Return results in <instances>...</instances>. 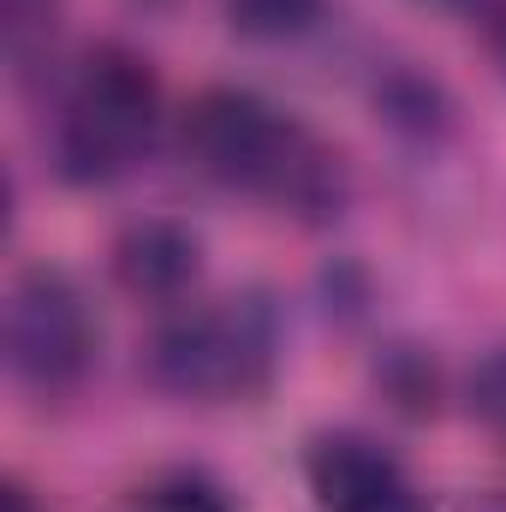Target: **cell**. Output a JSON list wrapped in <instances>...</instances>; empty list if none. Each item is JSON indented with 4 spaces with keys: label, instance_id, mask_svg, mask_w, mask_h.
<instances>
[{
    "label": "cell",
    "instance_id": "6da1fadb",
    "mask_svg": "<svg viewBox=\"0 0 506 512\" xmlns=\"http://www.w3.org/2000/svg\"><path fill=\"white\" fill-rule=\"evenodd\" d=\"M185 155L233 191H262L298 209L334 203V155L251 90H203L185 114Z\"/></svg>",
    "mask_w": 506,
    "mask_h": 512
},
{
    "label": "cell",
    "instance_id": "7a4b0ae2",
    "mask_svg": "<svg viewBox=\"0 0 506 512\" xmlns=\"http://www.w3.org/2000/svg\"><path fill=\"white\" fill-rule=\"evenodd\" d=\"M155 114H161V90L137 54H126V48L90 54V66L78 72V84L66 96V114H60L66 179L108 185V179L131 173L155 143Z\"/></svg>",
    "mask_w": 506,
    "mask_h": 512
},
{
    "label": "cell",
    "instance_id": "3957f363",
    "mask_svg": "<svg viewBox=\"0 0 506 512\" xmlns=\"http://www.w3.org/2000/svg\"><path fill=\"white\" fill-rule=\"evenodd\" d=\"M149 376L179 399H233L268 376V328L256 310L215 304L161 322L149 340Z\"/></svg>",
    "mask_w": 506,
    "mask_h": 512
},
{
    "label": "cell",
    "instance_id": "277c9868",
    "mask_svg": "<svg viewBox=\"0 0 506 512\" xmlns=\"http://www.w3.org/2000/svg\"><path fill=\"white\" fill-rule=\"evenodd\" d=\"M6 358L30 387L54 393L72 387L90 358H96V316L84 304V292L72 286V274L60 268H30L18 274L12 298H6Z\"/></svg>",
    "mask_w": 506,
    "mask_h": 512
},
{
    "label": "cell",
    "instance_id": "5b68a950",
    "mask_svg": "<svg viewBox=\"0 0 506 512\" xmlns=\"http://www.w3.org/2000/svg\"><path fill=\"white\" fill-rule=\"evenodd\" d=\"M310 495L322 512H429L399 459L364 435H322L310 447Z\"/></svg>",
    "mask_w": 506,
    "mask_h": 512
},
{
    "label": "cell",
    "instance_id": "8992f818",
    "mask_svg": "<svg viewBox=\"0 0 506 512\" xmlns=\"http://www.w3.org/2000/svg\"><path fill=\"white\" fill-rule=\"evenodd\" d=\"M197 262L203 251L179 221H137L114 245V274L137 298H179L197 280Z\"/></svg>",
    "mask_w": 506,
    "mask_h": 512
},
{
    "label": "cell",
    "instance_id": "52a82bcc",
    "mask_svg": "<svg viewBox=\"0 0 506 512\" xmlns=\"http://www.w3.org/2000/svg\"><path fill=\"white\" fill-rule=\"evenodd\" d=\"M322 0H227V18L245 36H298Z\"/></svg>",
    "mask_w": 506,
    "mask_h": 512
},
{
    "label": "cell",
    "instance_id": "ba28073f",
    "mask_svg": "<svg viewBox=\"0 0 506 512\" xmlns=\"http://www.w3.org/2000/svg\"><path fill=\"white\" fill-rule=\"evenodd\" d=\"M137 512H227V501L209 489V483H191V477H173L161 489H149Z\"/></svg>",
    "mask_w": 506,
    "mask_h": 512
},
{
    "label": "cell",
    "instance_id": "9c48e42d",
    "mask_svg": "<svg viewBox=\"0 0 506 512\" xmlns=\"http://www.w3.org/2000/svg\"><path fill=\"white\" fill-rule=\"evenodd\" d=\"M471 405H477V417L506 441V346L495 358H483V370H477V382H471Z\"/></svg>",
    "mask_w": 506,
    "mask_h": 512
},
{
    "label": "cell",
    "instance_id": "30bf717a",
    "mask_svg": "<svg viewBox=\"0 0 506 512\" xmlns=\"http://www.w3.org/2000/svg\"><path fill=\"white\" fill-rule=\"evenodd\" d=\"M0 512H36V507H30V495H24L18 483H6V489H0Z\"/></svg>",
    "mask_w": 506,
    "mask_h": 512
}]
</instances>
